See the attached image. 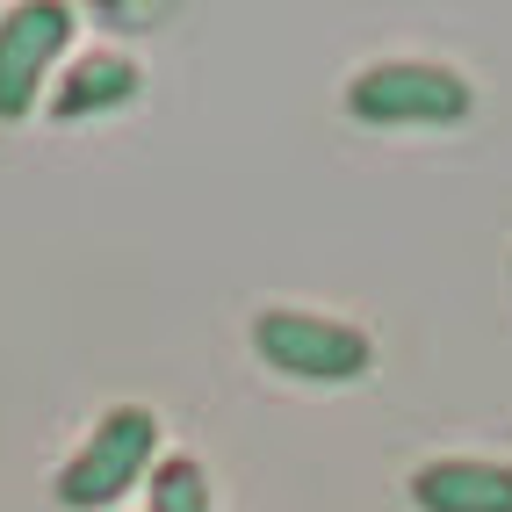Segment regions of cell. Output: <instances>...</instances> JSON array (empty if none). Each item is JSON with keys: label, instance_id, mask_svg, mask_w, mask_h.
Here are the masks:
<instances>
[{"label": "cell", "instance_id": "5", "mask_svg": "<svg viewBox=\"0 0 512 512\" xmlns=\"http://www.w3.org/2000/svg\"><path fill=\"white\" fill-rule=\"evenodd\" d=\"M412 505L419 512H512V469L476 462V455L426 462L412 469Z\"/></svg>", "mask_w": 512, "mask_h": 512}, {"label": "cell", "instance_id": "2", "mask_svg": "<svg viewBox=\"0 0 512 512\" xmlns=\"http://www.w3.org/2000/svg\"><path fill=\"white\" fill-rule=\"evenodd\" d=\"M253 354L275 375H296V383H354L375 361L361 325L325 318V311H289V303H267L253 318Z\"/></svg>", "mask_w": 512, "mask_h": 512}, {"label": "cell", "instance_id": "4", "mask_svg": "<svg viewBox=\"0 0 512 512\" xmlns=\"http://www.w3.org/2000/svg\"><path fill=\"white\" fill-rule=\"evenodd\" d=\"M65 44H73V8L58 0H22L0 15V123H22L37 109Z\"/></svg>", "mask_w": 512, "mask_h": 512}, {"label": "cell", "instance_id": "6", "mask_svg": "<svg viewBox=\"0 0 512 512\" xmlns=\"http://www.w3.org/2000/svg\"><path fill=\"white\" fill-rule=\"evenodd\" d=\"M130 94H138V65H130L123 51H94V58H80L73 73L58 80L51 116L58 123H80V116H101V109H123Z\"/></svg>", "mask_w": 512, "mask_h": 512}, {"label": "cell", "instance_id": "3", "mask_svg": "<svg viewBox=\"0 0 512 512\" xmlns=\"http://www.w3.org/2000/svg\"><path fill=\"white\" fill-rule=\"evenodd\" d=\"M152 455H159V419L145 404H116V412L80 440V455L58 469V505L65 512H109L152 469Z\"/></svg>", "mask_w": 512, "mask_h": 512}, {"label": "cell", "instance_id": "1", "mask_svg": "<svg viewBox=\"0 0 512 512\" xmlns=\"http://www.w3.org/2000/svg\"><path fill=\"white\" fill-rule=\"evenodd\" d=\"M469 80L433 58H383L347 80V116L368 130H440L469 116Z\"/></svg>", "mask_w": 512, "mask_h": 512}, {"label": "cell", "instance_id": "7", "mask_svg": "<svg viewBox=\"0 0 512 512\" xmlns=\"http://www.w3.org/2000/svg\"><path fill=\"white\" fill-rule=\"evenodd\" d=\"M152 512H210V469L174 455L152 469Z\"/></svg>", "mask_w": 512, "mask_h": 512}]
</instances>
